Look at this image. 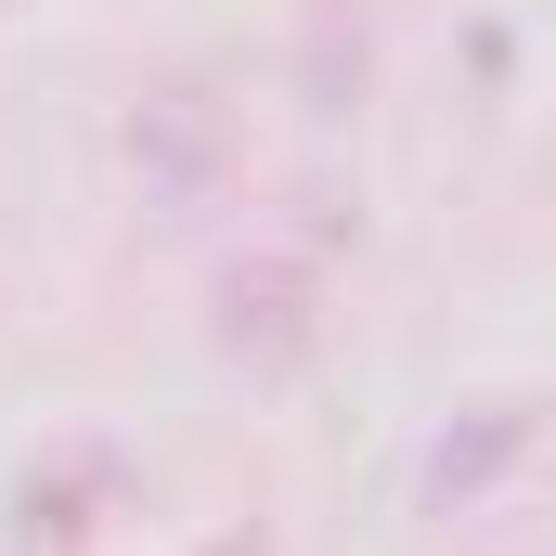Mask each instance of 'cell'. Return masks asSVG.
I'll list each match as a JSON object with an SVG mask.
<instances>
[{
  "instance_id": "6da1fadb",
  "label": "cell",
  "mask_w": 556,
  "mask_h": 556,
  "mask_svg": "<svg viewBox=\"0 0 556 556\" xmlns=\"http://www.w3.org/2000/svg\"><path fill=\"white\" fill-rule=\"evenodd\" d=\"M220 350H247V363H311V273L298 260H247V273H220Z\"/></svg>"
},
{
  "instance_id": "7a4b0ae2",
  "label": "cell",
  "mask_w": 556,
  "mask_h": 556,
  "mask_svg": "<svg viewBox=\"0 0 556 556\" xmlns=\"http://www.w3.org/2000/svg\"><path fill=\"white\" fill-rule=\"evenodd\" d=\"M518 440H531V415H518V402H492L466 440H440V453H427V505H466V492H479V479H492Z\"/></svg>"
}]
</instances>
